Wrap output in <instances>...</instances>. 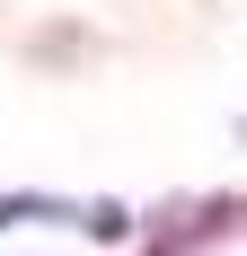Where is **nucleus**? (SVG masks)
<instances>
[{
  "label": "nucleus",
  "mask_w": 247,
  "mask_h": 256,
  "mask_svg": "<svg viewBox=\"0 0 247 256\" xmlns=\"http://www.w3.org/2000/svg\"><path fill=\"white\" fill-rule=\"evenodd\" d=\"M80 221H88L98 238H124V230H132V212H124V204H80Z\"/></svg>",
  "instance_id": "obj_3"
},
{
  "label": "nucleus",
  "mask_w": 247,
  "mask_h": 256,
  "mask_svg": "<svg viewBox=\"0 0 247 256\" xmlns=\"http://www.w3.org/2000/svg\"><path fill=\"white\" fill-rule=\"evenodd\" d=\"M159 230L176 248H194L203 230H247V194H203V204H168L159 212Z\"/></svg>",
  "instance_id": "obj_1"
},
{
  "label": "nucleus",
  "mask_w": 247,
  "mask_h": 256,
  "mask_svg": "<svg viewBox=\"0 0 247 256\" xmlns=\"http://www.w3.org/2000/svg\"><path fill=\"white\" fill-rule=\"evenodd\" d=\"M9 221H71V204H53V194H0V230Z\"/></svg>",
  "instance_id": "obj_2"
}]
</instances>
